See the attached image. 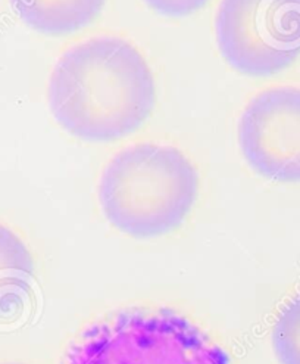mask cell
Here are the masks:
<instances>
[{
	"instance_id": "obj_6",
	"label": "cell",
	"mask_w": 300,
	"mask_h": 364,
	"mask_svg": "<svg viewBox=\"0 0 300 364\" xmlns=\"http://www.w3.org/2000/svg\"><path fill=\"white\" fill-rule=\"evenodd\" d=\"M21 21L46 36L72 34L91 24L106 0H9Z\"/></svg>"
},
{
	"instance_id": "obj_1",
	"label": "cell",
	"mask_w": 300,
	"mask_h": 364,
	"mask_svg": "<svg viewBox=\"0 0 300 364\" xmlns=\"http://www.w3.org/2000/svg\"><path fill=\"white\" fill-rule=\"evenodd\" d=\"M48 100L64 130L113 141L143 126L156 104L155 75L127 38L100 34L68 48L52 70Z\"/></svg>"
},
{
	"instance_id": "obj_4",
	"label": "cell",
	"mask_w": 300,
	"mask_h": 364,
	"mask_svg": "<svg viewBox=\"0 0 300 364\" xmlns=\"http://www.w3.org/2000/svg\"><path fill=\"white\" fill-rule=\"evenodd\" d=\"M215 37L235 71L252 77L282 73L300 58V0H221Z\"/></svg>"
},
{
	"instance_id": "obj_9",
	"label": "cell",
	"mask_w": 300,
	"mask_h": 364,
	"mask_svg": "<svg viewBox=\"0 0 300 364\" xmlns=\"http://www.w3.org/2000/svg\"><path fill=\"white\" fill-rule=\"evenodd\" d=\"M143 2L157 14L179 18L200 11L209 0H143Z\"/></svg>"
},
{
	"instance_id": "obj_7",
	"label": "cell",
	"mask_w": 300,
	"mask_h": 364,
	"mask_svg": "<svg viewBox=\"0 0 300 364\" xmlns=\"http://www.w3.org/2000/svg\"><path fill=\"white\" fill-rule=\"evenodd\" d=\"M34 282V259L24 240L0 223V318L23 306Z\"/></svg>"
},
{
	"instance_id": "obj_10",
	"label": "cell",
	"mask_w": 300,
	"mask_h": 364,
	"mask_svg": "<svg viewBox=\"0 0 300 364\" xmlns=\"http://www.w3.org/2000/svg\"><path fill=\"white\" fill-rule=\"evenodd\" d=\"M4 364H21V363H4Z\"/></svg>"
},
{
	"instance_id": "obj_5",
	"label": "cell",
	"mask_w": 300,
	"mask_h": 364,
	"mask_svg": "<svg viewBox=\"0 0 300 364\" xmlns=\"http://www.w3.org/2000/svg\"><path fill=\"white\" fill-rule=\"evenodd\" d=\"M249 167L278 183H300V87L274 86L253 96L238 119Z\"/></svg>"
},
{
	"instance_id": "obj_2",
	"label": "cell",
	"mask_w": 300,
	"mask_h": 364,
	"mask_svg": "<svg viewBox=\"0 0 300 364\" xmlns=\"http://www.w3.org/2000/svg\"><path fill=\"white\" fill-rule=\"evenodd\" d=\"M97 195L115 229L137 239L157 237L182 226L193 210L199 173L178 148L142 141L111 158Z\"/></svg>"
},
{
	"instance_id": "obj_3",
	"label": "cell",
	"mask_w": 300,
	"mask_h": 364,
	"mask_svg": "<svg viewBox=\"0 0 300 364\" xmlns=\"http://www.w3.org/2000/svg\"><path fill=\"white\" fill-rule=\"evenodd\" d=\"M64 364H230L190 320L171 310H131L99 321L72 343Z\"/></svg>"
},
{
	"instance_id": "obj_8",
	"label": "cell",
	"mask_w": 300,
	"mask_h": 364,
	"mask_svg": "<svg viewBox=\"0 0 300 364\" xmlns=\"http://www.w3.org/2000/svg\"><path fill=\"white\" fill-rule=\"evenodd\" d=\"M271 342L279 364H300V292L278 313Z\"/></svg>"
}]
</instances>
